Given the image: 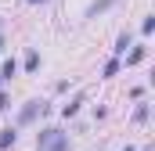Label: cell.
<instances>
[{"instance_id": "obj_1", "label": "cell", "mask_w": 155, "mask_h": 151, "mask_svg": "<svg viewBox=\"0 0 155 151\" xmlns=\"http://www.w3.org/2000/svg\"><path fill=\"white\" fill-rule=\"evenodd\" d=\"M36 151H69V137H65L61 130L47 126V130L36 133Z\"/></svg>"}, {"instance_id": "obj_2", "label": "cell", "mask_w": 155, "mask_h": 151, "mask_svg": "<svg viewBox=\"0 0 155 151\" xmlns=\"http://www.w3.org/2000/svg\"><path fill=\"white\" fill-rule=\"evenodd\" d=\"M43 112V101H29L22 112H18V126H29V122H36V115Z\"/></svg>"}, {"instance_id": "obj_3", "label": "cell", "mask_w": 155, "mask_h": 151, "mask_svg": "<svg viewBox=\"0 0 155 151\" xmlns=\"http://www.w3.org/2000/svg\"><path fill=\"white\" fill-rule=\"evenodd\" d=\"M112 4H116V0H94V4L87 7V18H97V14H105Z\"/></svg>"}, {"instance_id": "obj_4", "label": "cell", "mask_w": 155, "mask_h": 151, "mask_svg": "<svg viewBox=\"0 0 155 151\" xmlns=\"http://www.w3.org/2000/svg\"><path fill=\"white\" fill-rule=\"evenodd\" d=\"M15 140H18V133H15L11 126H7V130H0V148H11Z\"/></svg>"}, {"instance_id": "obj_5", "label": "cell", "mask_w": 155, "mask_h": 151, "mask_svg": "<svg viewBox=\"0 0 155 151\" xmlns=\"http://www.w3.org/2000/svg\"><path fill=\"white\" fill-rule=\"evenodd\" d=\"M15 72H18V65H15V58H7V61H4V69H0V79H11Z\"/></svg>"}, {"instance_id": "obj_6", "label": "cell", "mask_w": 155, "mask_h": 151, "mask_svg": "<svg viewBox=\"0 0 155 151\" xmlns=\"http://www.w3.org/2000/svg\"><path fill=\"white\" fill-rule=\"evenodd\" d=\"M79 104H83V94H76V97L65 104V119H69V115H76V112H79Z\"/></svg>"}, {"instance_id": "obj_7", "label": "cell", "mask_w": 155, "mask_h": 151, "mask_svg": "<svg viewBox=\"0 0 155 151\" xmlns=\"http://www.w3.org/2000/svg\"><path fill=\"white\" fill-rule=\"evenodd\" d=\"M25 69H29V72H36V69H40V54H36V50L25 54Z\"/></svg>"}, {"instance_id": "obj_8", "label": "cell", "mask_w": 155, "mask_h": 151, "mask_svg": "<svg viewBox=\"0 0 155 151\" xmlns=\"http://www.w3.org/2000/svg\"><path fill=\"white\" fill-rule=\"evenodd\" d=\"M141 58H144V47H134V50H130V54H126V65H137V61H141Z\"/></svg>"}, {"instance_id": "obj_9", "label": "cell", "mask_w": 155, "mask_h": 151, "mask_svg": "<svg viewBox=\"0 0 155 151\" xmlns=\"http://www.w3.org/2000/svg\"><path fill=\"white\" fill-rule=\"evenodd\" d=\"M126 47H130V33H123V36L116 40V54H126Z\"/></svg>"}, {"instance_id": "obj_10", "label": "cell", "mask_w": 155, "mask_h": 151, "mask_svg": "<svg viewBox=\"0 0 155 151\" xmlns=\"http://www.w3.org/2000/svg\"><path fill=\"white\" fill-rule=\"evenodd\" d=\"M144 119H148V104H141V108L134 112V122H144Z\"/></svg>"}, {"instance_id": "obj_11", "label": "cell", "mask_w": 155, "mask_h": 151, "mask_svg": "<svg viewBox=\"0 0 155 151\" xmlns=\"http://www.w3.org/2000/svg\"><path fill=\"white\" fill-rule=\"evenodd\" d=\"M116 72H119V61H116V58H112V61L105 65V79H108V76H116Z\"/></svg>"}, {"instance_id": "obj_12", "label": "cell", "mask_w": 155, "mask_h": 151, "mask_svg": "<svg viewBox=\"0 0 155 151\" xmlns=\"http://www.w3.org/2000/svg\"><path fill=\"white\" fill-rule=\"evenodd\" d=\"M155 29V18H144V22H141V33H144V36H148V33H152Z\"/></svg>"}, {"instance_id": "obj_13", "label": "cell", "mask_w": 155, "mask_h": 151, "mask_svg": "<svg viewBox=\"0 0 155 151\" xmlns=\"http://www.w3.org/2000/svg\"><path fill=\"white\" fill-rule=\"evenodd\" d=\"M25 4H43V0H25Z\"/></svg>"}, {"instance_id": "obj_14", "label": "cell", "mask_w": 155, "mask_h": 151, "mask_svg": "<svg viewBox=\"0 0 155 151\" xmlns=\"http://www.w3.org/2000/svg\"><path fill=\"white\" fill-rule=\"evenodd\" d=\"M0 50H4V40H0Z\"/></svg>"}, {"instance_id": "obj_15", "label": "cell", "mask_w": 155, "mask_h": 151, "mask_svg": "<svg viewBox=\"0 0 155 151\" xmlns=\"http://www.w3.org/2000/svg\"><path fill=\"white\" fill-rule=\"evenodd\" d=\"M123 151H130V148H123Z\"/></svg>"}]
</instances>
